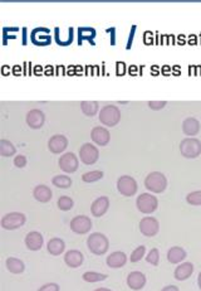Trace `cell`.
<instances>
[{"instance_id":"6da1fadb","label":"cell","mask_w":201,"mask_h":291,"mask_svg":"<svg viewBox=\"0 0 201 291\" xmlns=\"http://www.w3.org/2000/svg\"><path fill=\"white\" fill-rule=\"evenodd\" d=\"M87 247L93 255L102 256L110 248V241H108L107 236L101 232H93L87 238Z\"/></svg>"},{"instance_id":"7a4b0ae2","label":"cell","mask_w":201,"mask_h":291,"mask_svg":"<svg viewBox=\"0 0 201 291\" xmlns=\"http://www.w3.org/2000/svg\"><path fill=\"white\" fill-rule=\"evenodd\" d=\"M145 187L151 193H164L167 188V178L161 172H151L145 179Z\"/></svg>"},{"instance_id":"3957f363","label":"cell","mask_w":201,"mask_h":291,"mask_svg":"<svg viewBox=\"0 0 201 291\" xmlns=\"http://www.w3.org/2000/svg\"><path fill=\"white\" fill-rule=\"evenodd\" d=\"M136 207L141 213L151 214L159 207V199L152 193H142L137 197Z\"/></svg>"},{"instance_id":"277c9868","label":"cell","mask_w":201,"mask_h":291,"mask_svg":"<svg viewBox=\"0 0 201 291\" xmlns=\"http://www.w3.org/2000/svg\"><path fill=\"white\" fill-rule=\"evenodd\" d=\"M121 120V111L115 105H106L99 111V121L106 126H116Z\"/></svg>"},{"instance_id":"5b68a950","label":"cell","mask_w":201,"mask_h":291,"mask_svg":"<svg viewBox=\"0 0 201 291\" xmlns=\"http://www.w3.org/2000/svg\"><path fill=\"white\" fill-rule=\"evenodd\" d=\"M26 222L25 214L21 213V212H10V213H6L1 217V221L0 224L4 229H8V231H13V229H18L20 227H23Z\"/></svg>"},{"instance_id":"8992f818","label":"cell","mask_w":201,"mask_h":291,"mask_svg":"<svg viewBox=\"0 0 201 291\" xmlns=\"http://www.w3.org/2000/svg\"><path fill=\"white\" fill-rule=\"evenodd\" d=\"M181 155L188 159H195L201 154V141L196 138H186L180 143Z\"/></svg>"},{"instance_id":"52a82bcc","label":"cell","mask_w":201,"mask_h":291,"mask_svg":"<svg viewBox=\"0 0 201 291\" xmlns=\"http://www.w3.org/2000/svg\"><path fill=\"white\" fill-rule=\"evenodd\" d=\"M139 185L135 178L131 175H122L117 180V190L125 197H132L137 193Z\"/></svg>"},{"instance_id":"ba28073f","label":"cell","mask_w":201,"mask_h":291,"mask_svg":"<svg viewBox=\"0 0 201 291\" xmlns=\"http://www.w3.org/2000/svg\"><path fill=\"white\" fill-rule=\"evenodd\" d=\"M79 159L86 165H93L99 159V150L96 145L86 143L79 148Z\"/></svg>"},{"instance_id":"9c48e42d","label":"cell","mask_w":201,"mask_h":291,"mask_svg":"<svg viewBox=\"0 0 201 291\" xmlns=\"http://www.w3.org/2000/svg\"><path fill=\"white\" fill-rule=\"evenodd\" d=\"M30 41L34 46L38 47H44V46H49L52 43V36H50V31L45 27H38L34 28L30 33Z\"/></svg>"},{"instance_id":"30bf717a","label":"cell","mask_w":201,"mask_h":291,"mask_svg":"<svg viewBox=\"0 0 201 291\" xmlns=\"http://www.w3.org/2000/svg\"><path fill=\"white\" fill-rule=\"evenodd\" d=\"M92 223L91 218L88 216H84V214H79V216H76L72 218L71 223H69V227H71L72 231L77 234H86L88 233L92 229Z\"/></svg>"},{"instance_id":"8fae6325","label":"cell","mask_w":201,"mask_h":291,"mask_svg":"<svg viewBox=\"0 0 201 291\" xmlns=\"http://www.w3.org/2000/svg\"><path fill=\"white\" fill-rule=\"evenodd\" d=\"M58 165H59L60 170H63L64 173H68V174H72V173H76L78 170L79 160L74 153H64L59 158Z\"/></svg>"},{"instance_id":"7c38bea8","label":"cell","mask_w":201,"mask_h":291,"mask_svg":"<svg viewBox=\"0 0 201 291\" xmlns=\"http://www.w3.org/2000/svg\"><path fill=\"white\" fill-rule=\"evenodd\" d=\"M140 231L144 236L146 237H154L159 233L160 231V223L155 217L146 216L140 221Z\"/></svg>"},{"instance_id":"4fadbf2b","label":"cell","mask_w":201,"mask_h":291,"mask_svg":"<svg viewBox=\"0 0 201 291\" xmlns=\"http://www.w3.org/2000/svg\"><path fill=\"white\" fill-rule=\"evenodd\" d=\"M146 275L141 271H132L127 275V286L131 290L140 291L146 285Z\"/></svg>"},{"instance_id":"5bb4252c","label":"cell","mask_w":201,"mask_h":291,"mask_svg":"<svg viewBox=\"0 0 201 291\" xmlns=\"http://www.w3.org/2000/svg\"><path fill=\"white\" fill-rule=\"evenodd\" d=\"M108 208H110V198L102 195L93 200L91 205V213L93 217H102L107 213Z\"/></svg>"},{"instance_id":"9a60e30c","label":"cell","mask_w":201,"mask_h":291,"mask_svg":"<svg viewBox=\"0 0 201 291\" xmlns=\"http://www.w3.org/2000/svg\"><path fill=\"white\" fill-rule=\"evenodd\" d=\"M68 146V139L62 134H55L48 140V149L53 154H60Z\"/></svg>"},{"instance_id":"2e32d148","label":"cell","mask_w":201,"mask_h":291,"mask_svg":"<svg viewBox=\"0 0 201 291\" xmlns=\"http://www.w3.org/2000/svg\"><path fill=\"white\" fill-rule=\"evenodd\" d=\"M24 242H25V246L29 251H39L44 243V238H43V234L40 232L30 231L29 233H26Z\"/></svg>"},{"instance_id":"e0dca14e","label":"cell","mask_w":201,"mask_h":291,"mask_svg":"<svg viewBox=\"0 0 201 291\" xmlns=\"http://www.w3.org/2000/svg\"><path fill=\"white\" fill-rule=\"evenodd\" d=\"M45 122V115L42 110L33 109L26 114V124L31 129H40Z\"/></svg>"},{"instance_id":"ac0fdd59","label":"cell","mask_w":201,"mask_h":291,"mask_svg":"<svg viewBox=\"0 0 201 291\" xmlns=\"http://www.w3.org/2000/svg\"><path fill=\"white\" fill-rule=\"evenodd\" d=\"M91 139L93 140L94 144L99 146H106L111 140V134L103 126H96L93 130L91 131Z\"/></svg>"},{"instance_id":"d6986e66","label":"cell","mask_w":201,"mask_h":291,"mask_svg":"<svg viewBox=\"0 0 201 291\" xmlns=\"http://www.w3.org/2000/svg\"><path fill=\"white\" fill-rule=\"evenodd\" d=\"M64 262L68 267L77 268L83 265L84 256L78 249H69L64 253Z\"/></svg>"},{"instance_id":"ffe728a7","label":"cell","mask_w":201,"mask_h":291,"mask_svg":"<svg viewBox=\"0 0 201 291\" xmlns=\"http://www.w3.org/2000/svg\"><path fill=\"white\" fill-rule=\"evenodd\" d=\"M107 266L111 268H121L127 263V255L123 251H115L107 256Z\"/></svg>"},{"instance_id":"44dd1931","label":"cell","mask_w":201,"mask_h":291,"mask_svg":"<svg viewBox=\"0 0 201 291\" xmlns=\"http://www.w3.org/2000/svg\"><path fill=\"white\" fill-rule=\"evenodd\" d=\"M194 273V265L189 261H185V262L179 263L178 267L174 271V276H175L176 280L179 281H185L190 277Z\"/></svg>"},{"instance_id":"7402d4cb","label":"cell","mask_w":201,"mask_h":291,"mask_svg":"<svg viewBox=\"0 0 201 291\" xmlns=\"http://www.w3.org/2000/svg\"><path fill=\"white\" fill-rule=\"evenodd\" d=\"M33 197L40 203H48L53 197V192L48 185L39 184L33 189Z\"/></svg>"},{"instance_id":"603a6c76","label":"cell","mask_w":201,"mask_h":291,"mask_svg":"<svg viewBox=\"0 0 201 291\" xmlns=\"http://www.w3.org/2000/svg\"><path fill=\"white\" fill-rule=\"evenodd\" d=\"M47 251L52 256H59L65 251V242L59 237H53L48 241Z\"/></svg>"},{"instance_id":"cb8c5ba5","label":"cell","mask_w":201,"mask_h":291,"mask_svg":"<svg viewBox=\"0 0 201 291\" xmlns=\"http://www.w3.org/2000/svg\"><path fill=\"white\" fill-rule=\"evenodd\" d=\"M188 256L185 249L180 246H174L167 251V261L170 263H181Z\"/></svg>"},{"instance_id":"d4e9b609","label":"cell","mask_w":201,"mask_h":291,"mask_svg":"<svg viewBox=\"0 0 201 291\" xmlns=\"http://www.w3.org/2000/svg\"><path fill=\"white\" fill-rule=\"evenodd\" d=\"M183 131L188 136H195L200 131V122L195 117H188L183 122Z\"/></svg>"},{"instance_id":"484cf974","label":"cell","mask_w":201,"mask_h":291,"mask_svg":"<svg viewBox=\"0 0 201 291\" xmlns=\"http://www.w3.org/2000/svg\"><path fill=\"white\" fill-rule=\"evenodd\" d=\"M5 266L9 272L11 273H23L25 271V263L18 257H8L5 261Z\"/></svg>"},{"instance_id":"4316f807","label":"cell","mask_w":201,"mask_h":291,"mask_svg":"<svg viewBox=\"0 0 201 291\" xmlns=\"http://www.w3.org/2000/svg\"><path fill=\"white\" fill-rule=\"evenodd\" d=\"M52 184L54 185V187L60 188V189H67V188L72 187V184H73V180H72L71 177H68V175L58 174V175H54V177H53Z\"/></svg>"},{"instance_id":"83f0119b","label":"cell","mask_w":201,"mask_h":291,"mask_svg":"<svg viewBox=\"0 0 201 291\" xmlns=\"http://www.w3.org/2000/svg\"><path fill=\"white\" fill-rule=\"evenodd\" d=\"M96 29L92 27H79L78 28V43L81 45L83 41H93L96 38Z\"/></svg>"},{"instance_id":"f1b7e54d","label":"cell","mask_w":201,"mask_h":291,"mask_svg":"<svg viewBox=\"0 0 201 291\" xmlns=\"http://www.w3.org/2000/svg\"><path fill=\"white\" fill-rule=\"evenodd\" d=\"M108 276L106 273H101V272H96V271H86V272L82 275V278H83L86 282H99V281H105Z\"/></svg>"},{"instance_id":"f546056e","label":"cell","mask_w":201,"mask_h":291,"mask_svg":"<svg viewBox=\"0 0 201 291\" xmlns=\"http://www.w3.org/2000/svg\"><path fill=\"white\" fill-rule=\"evenodd\" d=\"M16 153V149L13 144L6 139L0 140V155L1 156H13Z\"/></svg>"},{"instance_id":"4dcf8cb0","label":"cell","mask_w":201,"mask_h":291,"mask_svg":"<svg viewBox=\"0 0 201 291\" xmlns=\"http://www.w3.org/2000/svg\"><path fill=\"white\" fill-rule=\"evenodd\" d=\"M81 109L87 116H94L98 112L99 105L97 101H83L81 104Z\"/></svg>"},{"instance_id":"1f68e13d","label":"cell","mask_w":201,"mask_h":291,"mask_svg":"<svg viewBox=\"0 0 201 291\" xmlns=\"http://www.w3.org/2000/svg\"><path fill=\"white\" fill-rule=\"evenodd\" d=\"M105 175V173L102 170H91V172H87L82 175V180L84 183H94L101 180Z\"/></svg>"},{"instance_id":"d6a6232c","label":"cell","mask_w":201,"mask_h":291,"mask_svg":"<svg viewBox=\"0 0 201 291\" xmlns=\"http://www.w3.org/2000/svg\"><path fill=\"white\" fill-rule=\"evenodd\" d=\"M57 205L60 211H71L74 205V200L71 197H68V195H62V197L58 198Z\"/></svg>"},{"instance_id":"836d02e7","label":"cell","mask_w":201,"mask_h":291,"mask_svg":"<svg viewBox=\"0 0 201 291\" xmlns=\"http://www.w3.org/2000/svg\"><path fill=\"white\" fill-rule=\"evenodd\" d=\"M145 253H146V247L141 244V246L133 249L130 256V261L131 262H139V261H141L145 257Z\"/></svg>"},{"instance_id":"e575fe53","label":"cell","mask_w":201,"mask_h":291,"mask_svg":"<svg viewBox=\"0 0 201 291\" xmlns=\"http://www.w3.org/2000/svg\"><path fill=\"white\" fill-rule=\"evenodd\" d=\"M146 261L152 266H157L160 262V251L157 248H151L146 255Z\"/></svg>"},{"instance_id":"d590c367","label":"cell","mask_w":201,"mask_h":291,"mask_svg":"<svg viewBox=\"0 0 201 291\" xmlns=\"http://www.w3.org/2000/svg\"><path fill=\"white\" fill-rule=\"evenodd\" d=\"M186 202L191 205H201V190H195L186 195Z\"/></svg>"},{"instance_id":"8d00e7d4","label":"cell","mask_w":201,"mask_h":291,"mask_svg":"<svg viewBox=\"0 0 201 291\" xmlns=\"http://www.w3.org/2000/svg\"><path fill=\"white\" fill-rule=\"evenodd\" d=\"M166 104L167 102L164 101V100H154V101L149 102V107L151 110H155V111H159V110L164 109Z\"/></svg>"},{"instance_id":"74e56055","label":"cell","mask_w":201,"mask_h":291,"mask_svg":"<svg viewBox=\"0 0 201 291\" xmlns=\"http://www.w3.org/2000/svg\"><path fill=\"white\" fill-rule=\"evenodd\" d=\"M26 164H28L26 156L16 155L15 158H14V165H15L16 168H19V169H23V168H25Z\"/></svg>"},{"instance_id":"f35d334b","label":"cell","mask_w":201,"mask_h":291,"mask_svg":"<svg viewBox=\"0 0 201 291\" xmlns=\"http://www.w3.org/2000/svg\"><path fill=\"white\" fill-rule=\"evenodd\" d=\"M60 287L57 282H48L40 286L37 291H59Z\"/></svg>"},{"instance_id":"ab89813d","label":"cell","mask_w":201,"mask_h":291,"mask_svg":"<svg viewBox=\"0 0 201 291\" xmlns=\"http://www.w3.org/2000/svg\"><path fill=\"white\" fill-rule=\"evenodd\" d=\"M116 68H117V75H125L126 72V65L125 62H117L116 63Z\"/></svg>"},{"instance_id":"60d3db41","label":"cell","mask_w":201,"mask_h":291,"mask_svg":"<svg viewBox=\"0 0 201 291\" xmlns=\"http://www.w3.org/2000/svg\"><path fill=\"white\" fill-rule=\"evenodd\" d=\"M161 291H180V288H179L176 285H167V286H165Z\"/></svg>"},{"instance_id":"b9f144b4","label":"cell","mask_w":201,"mask_h":291,"mask_svg":"<svg viewBox=\"0 0 201 291\" xmlns=\"http://www.w3.org/2000/svg\"><path fill=\"white\" fill-rule=\"evenodd\" d=\"M198 286H199V288L201 290V272L198 275Z\"/></svg>"},{"instance_id":"7bdbcfd3","label":"cell","mask_w":201,"mask_h":291,"mask_svg":"<svg viewBox=\"0 0 201 291\" xmlns=\"http://www.w3.org/2000/svg\"><path fill=\"white\" fill-rule=\"evenodd\" d=\"M94 291H112L111 288H108V287H98V288H96Z\"/></svg>"},{"instance_id":"ee69618b","label":"cell","mask_w":201,"mask_h":291,"mask_svg":"<svg viewBox=\"0 0 201 291\" xmlns=\"http://www.w3.org/2000/svg\"><path fill=\"white\" fill-rule=\"evenodd\" d=\"M23 38H24V45H25V38H26V28H23Z\"/></svg>"}]
</instances>
